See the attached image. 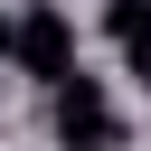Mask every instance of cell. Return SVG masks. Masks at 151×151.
I'll use <instances>...</instances> for the list:
<instances>
[{"label":"cell","mask_w":151,"mask_h":151,"mask_svg":"<svg viewBox=\"0 0 151 151\" xmlns=\"http://www.w3.org/2000/svg\"><path fill=\"white\" fill-rule=\"evenodd\" d=\"M9 57H19V76H38V85H66L76 76V28H66V9H19V38H9Z\"/></svg>","instance_id":"obj_1"},{"label":"cell","mask_w":151,"mask_h":151,"mask_svg":"<svg viewBox=\"0 0 151 151\" xmlns=\"http://www.w3.org/2000/svg\"><path fill=\"white\" fill-rule=\"evenodd\" d=\"M47 94H57V142H66V151H113V142H123V123H113V104H104V85H94L85 66H76L66 85H47Z\"/></svg>","instance_id":"obj_2"},{"label":"cell","mask_w":151,"mask_h":151,"mask_svg":"<svg viewBox=\"0 0 151 151\" xmlns=\"http://www.w3.org/2000/svg\"><path fill=\"white\" fill-rule=\"evenodd\" d=\"M104 28H113V47H123V66L151 85V0H104Z\"/></svg>","instance_id":"obj_3"},{"label":"cell","mask_w":151,"mask_h":151,"mask_svg":"<svg viewBox=\"0 0 151 151\" xmlns=\"http://www.w3.org/2000/svg\"><path fill=\"white\" fill-rule=\"evenodd\" d=\"M9 38H19V19H0V57H9Z\"/></svg>","instance_id":"obj_4"}]
</instances>
